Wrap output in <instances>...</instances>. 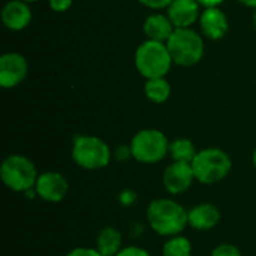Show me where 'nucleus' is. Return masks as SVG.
<instances>
[{
    "label": "nucleus",
    "instance_id": "9",
    "mask_svg": "<svg viewBox=\"0 0 256 256\" xmlns=\"http://www.w3.org/2000/svg\"><path fill=\"white\" fill-rule=\"evenodd\" d=\"M195 180V174L190 164L186 162H171L162 174L164 189L170 195H182L188 192Z\"/></svg>",
    "mask_w": 256,
    "mask_h": 256
},
{
    "label": "nucleus",
    "instance_id": "30",
    "mask_svg": "<svg viewBox=\"0 0 256 256\" xmlns=\"http://www.w3.org/2000/svg\"><path fill=\"white\" fill-rule=\"evenodd\" d=\"M22 2H26V3H34V2H38V0H22Z\"/></svg>",
    "mask_w": 256,
    "mask_h": 256
},
{
    "label": "nucleus",
    "instance_id": "1",
    "mask_svg": "<svg viewBox=\"0 0 256 256\" xmlns=\"http://www.w3.org/2000/svg\"><path fill=\"white\" fill-rule=\"evenodd\" d=\"M146 218L153 232L160 237L182 234L188 226V210L172 198H156L147 206Z\"/></svg>",
    "mask_w": 256,
    "mask_h": 256
},
{
    "label": "nucleus",
    "instance_id": "26",
    "mask_svg": "<svg viewBox=\"0 0 256 256\" xmlns=\"http://www.w3.org/2000/svg\"><path fill=\"white\" fill-rule=\"evenodd\" d=\"M138 2L150 9H165L171 4L172 0H138Z\"/></svg>",
    "mask_w": 256,
    "mask_h": 256
},
{
    "label": "nucleus",
    "instance_id": "8",
    "mask_svg": "<svg viewBox=\"0 0 256 256\" xmlns=\"http://www.w3.org/2000/svg\"><path fill=\"white\" fill-rule=\"evenodd\" d=\"M34 190L38 198L44 202L57 204L66 198L69 192V182L58 171H45L39 174Z\"/></svg>",
    "mask_w": 256,
    "mask_h": 256
},
{
    "label": "nucleus",
    "instance_id": "2",
    "mask_svg": "<svg viewBox=\"0 0 256 256\" xmlns=\"http://www.w3.org/2000/svg\"><path fill=\"white\" fill-rule=\"evenodd\" d=\"M190 165L195 174V180L201 184L210 186L220 183L228 177L232 168V160L225 150L218 147H207L198 150Z\"/></svg>",
    "mask_w": 256,
    "mask_h": 256
},
{
    "label": "nucleus",
    "instance_id": "6",
    "mask_svg": "<svg viewBox=\"0 0 256 256\" xmlns=\"http://www.w3.org/2000/svg\"><path fill=\"white\" fill-rule=\"evenodd\" d=\"M170 142L166 135L158 129H142L138 130L129 146L132 152V158L146 165L159 164L170 153Z\"/></svg>",
    "mask_w": 256,
    "mask_h": 256
},
{
    "label": "nucleus",
    "instance_id": "17",
    "mask_svg": "<svg viewBox=\"0 0 256 256\" xmlns=\"http://www.w3.org/2000/svg\"><path fill=\"white\" fill-rule=\"evenodd\" d=\"M198 150L195 148V144L189 138H177L170 142V158L174 162H186L192 164L195 159Z\"/></svg>",
    "mask_w": 256,
    "mask_h": 256
},
{
    "label": "nucleus",
    "instance_id": "3",
    "mask_svg": "<svg viewBox=\"0 0 256 256\" xmlns=\"http://www.w3.org/2000/svg\"><path fill=\"white\" fill-rule=\"evenodd\" d=\"M72 160L82 170L96 171L106 168L112 159L110 146L94 135H76L72 141Z\"/></svg>",
    "mask_w": 256,
    "mask_h": 256
},
{
    "label": "nucleus",
    "instance_id": "25",
    "mask_svg": "<svg viewBox=\"0 0 256 256\" xmlns=\"http://www.w3.org/2000/svg\"><path fill=\"white\" fill-rule=\"evenodd\" d=\"M48 3L54 12H66L72 6L74 0H48Z\"/></svg>",
    "mask_w": 256,
    "mask_h": 256
},
{
    "label": "nucleus",
    "instance_id": "22",
    "mask_svg": "<svg viewBox=\"0 0 256 256\" xmlns=\"http://www.w3.org/2000/svg\"><path fill=\"white\" fill-rule=\"evenodd\" d=\"M136 192L135 190H132V189H123L120 194H118V202H120V206H123V207H129V206H132V204H135L136 202Z\"/></svg>",
    "mask_w": 256,
    "mask_h": 256
},
{
    "label": "nucleus",
    "instance_id": "13",
    "mask_svg": "<svg viewBox=\"0 0 256 256\" xmlns=\"http://www.w3.org/2000/svg\"><path fill=\"white\" fill-rule=\"evenodd\" d=\"M200 27L208 39L219 40L222 39L230 28L228 18L224 10L218 8H206L200 16Z\"/></svg>",
    "mask_w": 256,
    "mask_h": 256
},
{
    "label": "nucleus",
    "instance_id": "19",
    "mask_svg": "<svg viewBox=\"0 0 256 256\" xmlns=\"http://www.w3.org/2000/svg\"><path fill=\"white\" fill-rule=\"evenodd\" d=\"M192 242L182 234L168 237L162 246V256H192Z\"/></svg>",
    "mask_w": 256,
    "mask_h": 256
},
{
    "label": "nucleus",
    "instance_id": "18",
    "mask_svg": "<svg viewBox=\"0 0 256 256\" xmlns=\"http://www.w3.org/2000/svg\"><path fill=\"white\" fill-rule=\"evenodd\" d=\"M144 93H146L147 99L152 100L153 104H164L168 100V98L171 94V86L165 80V76L150 78L144 84Z\"/></svg>",
    "mask_w": 256,
    "mask_h": 256
},
{
    "label": "nucleus",
    "instance_id": "24",
    "mask_svg": "<svg viewBox=\"0 0 256 256\" xmlns=\"http://www.w3.org/2000/svg\"><path fill=\"white\" fill-rule=\"evenodd\" d=\"M112 156H114L117 160H120V162H126V160H129V159L132 158L130 146H118V147L114 150Z\"/></svg>",
    "mask_w": 256,
    "mask_h": 256
},
{
    "label": "nucleus",
    "instance_id": "27",
    "mask_svg": "<svg viewBox=\"0 0 256 256\" xmlns=\"http://www.w3.org/2000/svg\"><path fill=\"white\" fill-rule=\"evenodd\" d=\"M225 0H198V3L204 8H218L219 4H222Z\"/></svg>",
    "mask_w": 256,
    "mask_h": 256
},
{
    "label": "nucleus",
    "instance_id": "11",
    "mask_svg": "<svg viewBox=\"0 0 256 256\" xmlns=\"http://www.w3.org/2000/svg\"><path fill=\"white\" fill-rule=\"evenodd\" d=\"M220 210L212 202H201L188 210V224L195 231H210L219 225Z\"/></svg>",
    "mask_w": 256,
    "mask_h": 256
},
{
    "label": "nucleus",
    "instance_id": "7",
    "mask_svg": "<svg viewBox=\"0 0 256 256\" xmlns=\"http://www.w3.org/2000/svg\"><path fill=\"white\" fill-rule=\"evenodd\" d=\"M166 46L172 62L184 68L196 64L204 56V39L190 27L176 28L166 40Z\"/></svg>",
    "mask_w": 256,
    "mask_h": 256
},
{
    "label": "nucleus",
    "instance_id": "12",
    "mask_svg": "<svg viewBox=\"0 0 256 256\" xmlns=\"http://www.w3.org/2000/svg\"><path fill=\"white\" fill-rule=\"evenodd\" d=\"M200 6L198 0H172L166 8V15L176 28H188L200 20Z\"/></svg>",
    "mask_w": 256,
    "mask_h": 256
},
{
    "label": "nucleus",
    "instance_id": "29",
    "mask_svg": "<svg viewBox=\"0 0 256 256\" xmlns=\"http://www.w3.org/2000/svg\"><path fill=\"white\" fill-rule=\"evenodd\" d=\"M252 164H254V166H255L256 170V148L255 152H254V154H252Z\"/></svg>",
    "mask_w": 256,
    "mask_h": 256
},
{
    "label": "nucleus",
    "instance_id": "28",
    "mask_svg": "<svg viewBox=\"0 0 256 256\" xmlns=\"http://www.w3.org/2000/svg\"><path fill=\"white\" fill-rule=\"evenodd\" d=\"M238 2L246 4V6H249V8H255L256 9V0H238Z\"/></svg>",
    "mask_w": 256,
    "mask_h": 256
},
{
    "label": "nucleus",
    "instance_id": "20",
    "mask_svg": "<svg viewBox=\"0 0 256 256\" xmlns=\"http://www.w3.org/2000/svg\"><path fill=\"white\" fill-rule=\"evenodd\" d=\"M210 256H243L242 250L236 246V244H231V243H222L219 246H216Z\"/></svg>",
    "mask_w": 256,
    "mask_h": 256
},
{
    "label": "nucleus",
    "instance_id": "4",
    "mask_svg": "<svg viewBox=\"0 0 256 256\" xmlns=\"http://www.w3.org/2000/svg\"><path fill=\"white\" fill-rule=\"evenodd\" d=\"M39 172L36 165L22 154H9L0 165V178L3 184L16 194H26L34 189Z\"/></svg>",
    "mask_w": 256,
    "mask_h": 256
},
{
    "label": "nucleus",
    "instance_id": "15",
    "mask_svg": "<svg viewBox=\"0 0 256 256\" xmlns=\"http://www.w3.org/2000/svg\"><path fill=\"white\" fill-rule=\"evenodd\" d=\"M176 27L171 22L170 16L165 14H152L146 18L142 32L147 36V39L158 40V42H166L171 34L174 33Z\"/></svg>",
    "mask_w": 256,
    "mask_h": 256
},
{
    "label": "nucleus",
    "instance_id": "5",
    "mask_svg": "<svg viewBox=\"0 0 256 256\" xmlns=\"http://www.w3.org/2000/svg\"><path fill=\"white\" fill-rule=\"evenodd\" d=\"M172 63V57L165 42L147 39L136 48L135 68L147 80L165 76Z\"/></svg>",
    "mask_w": 256,
    "mask_h": 256
},
{
    "label": "nucleus",
    "instance_id": "10",
    "mask_svg": "<svg viewBox=\"0 0 256 256\" xmlns=\"http://www.w3.org/2000/svg\"><path fill=\"white\" fill-rule=\"evenodd\" d=\"M28 72V64L20 52H4L0 57V86L14 88L24 81Z\"/></svg>",
    "mask_w": 256,
    "mask_h": 256
},
{
    "label": "nucleus",
    "instance_id": "31",
    "mask_svg": "<svg viewBox=\"0 0 256 256\" xmlns=\"http://www.w3.org/2000/svg\"><path fill=\"white\" fill-rule=\"evenodd\" d=\"M254 22H255V27H256V12L254 14Z\"/></svg>",
    "mask_w": 256,
    "mask_h": 256
},
{
    "label": "nucleus",
    "instance_id": "14",
    "mask_svg": "<svg viewBox=\"0 0 256 256\" xmlns=\"http://www.w3.org/2000/svg\"><path fill=\"white\" fill-rule=\"evenodd\" d=\"M32 21V10L28 3L22 0H9L2 9V22L6 28L20 32Z\"/></svg>",
    "mask_w": 256,
    "mask_h": 256
},
{
    "label": "nucleus",
    "instance_id": "23",
    "mask_svg": "<svg viewBox=\"0 0 256 256\" xmlns=\"http://www.w3.org/2000/svg\"><path fill=\"white\" fill-rule=\"evenodd\" d=\"M116 256H152L148 250L140 246H123Z\"/></svg>",
    "mask_w": 256,
    "mask_h": 256
},
{
    "label": "nucleus",
    "instance_id": "16",
    "mask_svg": "<svg viewBox=\"0 0 256 256\" xmlns=\"http://www.w3.org/2000/svg\"><path fill=\"white\" fill-rule=\"evenodd\" d=\"M94 248L104 256H116L123 248V236L114 226H105L96 237Z\"/></svg>",
    "mask_w": 256,
    "mask_h": 256
},
{
    "label": "nucleus",
    "instance_id": "21",
    "mask_svg": "<svg viewBox=\"0 0 256 256\" xmlns=\"http://www.w3.org/2000/svg\"><path fill=\"white\" fill-rule=\"evenodd\" d=\"M66 256H104L96 248H87V246H76L70 249Z\"/></svg>",
    "mask_w": 256,
    "mask_h": 256
}]
</instances>
